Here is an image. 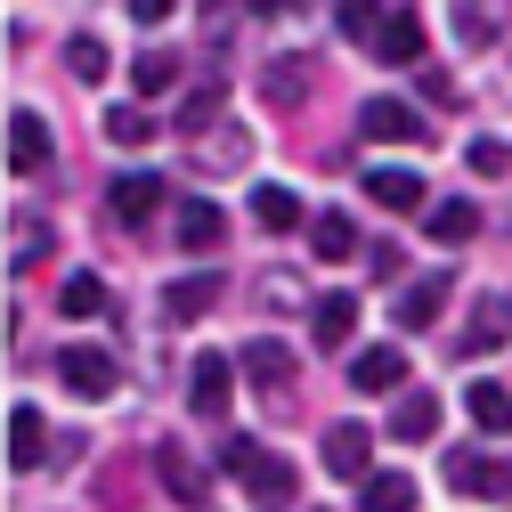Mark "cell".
Returning <instances> with one entry per match:
<instances>
[{"instance_id": "cell-17", "label": "cell", "mask_w": 512, "mask_h": 512, "mask_svg": "<svg viewBox=\"0 0 512 512\" xmlns=\"http://www.w3.org/2000/svg\"><path fill=\"white\" fill-rule=\"evenodd\" d=\"M350 382H358V391H399V382H407V350H391V342L358 350L350 358Z\"/></svg>"}, {"instance_id": "cell-32", "label": "cell", "mask_w": 512, "mask_h": 512, "mask_svg": "<svg viewBox=\"0 0 512 512\" xmlns=\"http://www.w3.org/2000/svg\"><path fill=\"white\" fill-rule=\"evenodd\" d=\"M66 74H74V82H106V41L74 33V41H66Z\"/></svg>"}, {"instance_id": "cell-14", "label": "cell", "mask_w": 512, "mask_h": 512, "mask_svg": "<svg viewBox=\"0 0 512 512\" xmlns=\"http://www.w3.org/2000/svg\"><path fill=\"white\" fill-rule=\"evenodd\" d=\"M220 293H228V277H220V269H204V277L171 285V293H163V309L179 317V326H196V317H212V309H220Z\"/></svg>"}, {"instance_id": "cell-3", "label": "cell", "mask_w": 512, "mask_h": 512, "mask_svg": "<svg viewBox=\"0 0 512 512\" xmlns=\"http://www.w3.org/2000/svg\"><path fill=\"white\" fill-rule=\"evenodd\" d=\"M447 488L512 504V456H488V447H447Z\"/></svg>"}, {"instance_id": "cell-20", "label": "cell", "mask_w": 512, "mask_h": 512, "mask_svg": "<svg viewBox=\"0 0 512 512\" xmlns=\"http://www.w3.org/2000/svg\"><path fill=\"white\" fill-rule=\"evenodd\" d=\"M423 57V25L399 9V17H382V33H374V66H415Z\"/></svg>"}, {"instance_id": "cell-34", "label": "cell", "mask_w": 512, "mask_h": 512, "mask_svg": "<svg viewBox=\"0 0 512 512\" xmlns=\"http://www.w3.org/2000/svg\"><path fill=\"white\" fill-rule=\"evenodd\" d=\"M342 33L374 49V33H382V0H342Z\"/></svg>"}, {"instance_id": "cell-25", "label": "cell", "mask_w": 512, "mask_h": 512, "mask_svg": "<svg viewBox=\"0 0 512 512\" xmlns=\"http://www.w3.org/2000/svg\"><path fill=\"white\" fill-rule=\"evenodd\" d=\"M504 326H512V309H504V301H480V309H472V326L456 334V350H464V358H480V350H496V342H504Z\"/></svg>"}, {"instance_id": "cell-23", "label": "cell", "mask_w": 512, "mask_h": 512, "mask_svg": "<svg viewBox=\"0 0 512 512\" xmlns=\"http://www.w3.org/2000/svg\"><path fill=\"white\" fill-rule=\"evenodd\" d=\"M431 431H439V391H399L391 439H431Z\"/></svg>"}, {"instance_id": "cell-11", "label": "cell", "mask_w": 512, "mask_h": 512, "mask_svg": "<svg viewBox=\"0 0 512 512\" xmlns=\"http://www.w3.org/2000/svg\"><path fill=\"white\" fill-rule=\"evenodd\" d=\"M228 236V212L204 204V196H179V252H220Z\"/></svg>"}, {"instance_id": "cell-8", "label": "cell", "mask_w": 512, "mask_h": 512, "mask_svg": "<svg viewBox=\"0 0 512 512\" xmlns=\"http://www.w3.org/2000/svg\"><path fill=\"white\" fill-rule=\"evenodd\" d=\"M9 171H17V179L49 171V122H41L33 106H17V114H9Z\"/></svg>"}, {"instance_id": "cell-15", "label": "cell", "mask_w": 512, "mask_h": 512, "mask_svg": "<svg viewBox=\"0 0 512 512\" xmlns=\"http://www.w3.org/2000/svg\"><path fill=\"white\" fill-rule=\"evenodd\" d=\"M447 17H456V33L480 49V41H504L512 33V0H456Z\"/></svg>"}, {"instance_id": "cell-37", "label": "cell", "mask_w": 512, "mask_h": 512, "mask_svg": "<svg viewBox=\"0 0 512 512\" xmlns=\"http://www.w3.org/2000/svg\"><path fill=\"white\" fill-rule=\"evenodd\" d=\"M423 98H439V106H456V82H447L439 66H423Z\"/></svg>"}, {"instance_id": "cell-9", "label": "cell", "mask_w": 512, "mask_h": 512, "mask_svg": "<svg viewBox=\"0 0 512 512\" xmlns=\"http://www.w3.org/2000/svg\"><path fill=\"white\" fill-rule=\"evenodd\" d=\"M447 293H456V269H431V277H415V285L399 293V326H407V334H423L431 317L447 309Z\"/></svg>"}, {"instance_id": "cell-26", "label": "cell", "mask_w": 512, "mask_h": 512, "mask_svg": "<svg viewBox=\"0 0 512 512\" xmlns=\"http://www.w3.org/2000/svg\"><path fill=\"white\" fill-rule=\"evenodd\" d=\"M131 82H139V98L179 90V57H171V49H139V57H131Z\"/></svg>"}, {"instance_id": "cell-28", "label": "cell", "mask_w": 512, "mask_h": 512, "mask_svg": "<svg viewBox=\"0 0 512 512\" xmlns=\"http://www.w3.org/2000/svg\"><path fill=\"white\" fill-rule=\"evenodd\" d=\"M261 90H269L277 106H293V98L309 90V57H293V49H285V57H269V74H261Z\"/></svg>"}, {"instance_id": "cell-22", "label": "cell", "mask_w": 512, "mask_h": 512, "mask_svg": "<svg viewBox=\"0 0 512 512\" xmlns=\"http://www.w3.org/2000/svg\"><path fill=\"white\" fill-rule=\"evenodd\" d=\"M358 512H415V480L407 472H366L358 480Z\"/></svg>"}, {"instance_id": "cell-1", "label": "cell", "mask_w": 512, "mask_h": 512, "mask_svg": "<svg viewBox=\"0 0 512 512\" xmlns=\"http://www.w3.org/2000/svg\"><path fill=\"white\" fill-rule=\"evenodd\" d=\"M220 480H236L261 512H285V504L301 496V464L277 456L269 439H228V447H220Z\"/></svg>"}, {"instance_id": "cell-19", "label": "cell", "mask_w": 512, "mask_h": 512, "mask_svg": "<svg viewBox=\"0 0 512 512\" xmlns=\"http://www.w3.org/2000/svg\"><path fill=\"white\" fill-rule=\"evenodd\" d=\"M309 317H317L309 342H317V350H342V342H350V326H358V301H350V293H317V309H309Z\"/></svg>"}, {"instance_id": "cell-6", "label": "cell", "mask_w": 512, "mask_h": 512, "mask_svg": "<svg viewBox=\"0 0 512 512\" xmlns=\"http://www.w3.org/2000/svg\"><path fill=\"white\" fill-rule=\"evenodd\" d=\"M163 196H171V187H163V179H155V171H122V179H114V187H106V212H114V220H122V228H147V220H155V204H163Z\"/></svg>"}, {"instance_id": "cell-13", "label": "cell", "mask_w": 512, "mask_h": 512, "mask_svg": "<svg viewBox=\"0 0 512 512\" xmlns=\"http://www.w3.org/2000/svg\"><path fill=\"white\" fill-rule=\"evenodd\" d=\"M252 220H261L269 236H293L309 212H301V196H293V187L285 179H261V187H252Z\"/></svg>"}, {"instance_id": "cell-24", "label": "cell", "mask_w": 512, "mask_h": 512, "mask_svg": "<svg viewBox=\"0 0 512 512\" xmlns=\"http://www.w3.org/2000/svg\"><path fill=\"white\" fill-rule=\"evenodd\" d=\"M309 252H317V261H350V252H358L350 212H317V220H309Z\"/></svg>"}, {"instance_id": "cell-10", "label": "cell", "mask_w": 512, "mask_h": 512, "mask_svg": "<svg viewBox=\"0 0 512 512\" xmlns=\"http://www.w3.org/2000/svg\"><path fill=\"white\" fill-rule=\"evenodd\" d=\"M358 131H366V139H391V147H399V139H431V131H423V114H415L407 98H366Z\"/></svg>"}, {"instance_id": "cell-12", "label": "cell", "mask_w": 512, "mask_h": 512, "mask_svg": "<svg viewBox=\"0 0 512 512\" xmlns=\"http://www.w3.org/2000/svg\"><path fill=\"white\" fill-rule=\"evenodd\" d=\"M9 464H17V472H41V464H49V431H41V407H25V399L9 407Z\"/></svg>"}, {"instance_id": "cell-36", "label": "cell", "mask_w": 512, "mask_h": 512, "mask_svg": "<svg viewBox=\"0 0 512 512\" xmlns=\"http://www.w3.org/2000/svg\"><path fill=\"white\" fill-rule=\"evenodd\" d=\"M472 171H480V179L512 171V147H496V139H472Z\"/></svg>"}, {"instance_id": "cell-18", "label": "cell", "mask_w": 512, "mask_h": 512, "mask_svg": "<svg viewBox=\"0 0 512 512\" xmlns=\"http://www.w3.org/2000/svg\"><path fill=\"white\" fill-rule=\"evenodd\" d=\"M155 472H163V488H171L179 504H204V496H212V480H204V464L187 456V447H155Z\"/></svg>"}, {"instance_id": "cell-39", "label": "cell", "mask_w": 512, "mask_h": 512, "mask_svg": "<svg viewBox=\"0 0 512 512\" xmlns=\"http://www.w3.org/2000/svg\"><path fill=\"white\" fill-rule=\"evenodd\" d=\"M171 9H179V0H131V17H139V25H163Z\"/></svg>"}, {"instance_id": "cell-35", "label": "cell", "mask_w": 512, "mask_h": 512, "mask_svg": "<svg viewBox=\"0 0 512 512\" xmlns=\"http://www.w3.org/2000/svg\"><path fill=\"white\" fill-rule=\"evenodd\" d=\"M244 155H252V131H236V122H228V139H204V163L212 171H236Z\"/></svg>"}, {"instance_id": "cell-2", "label": "cell", "mask_w": 512, "mask_h": 512, "mask_svg": "<svg viewBox=\"0 0 512 512\" xmlns=\"http://www.w3.org/2000/svg\"><path fill=\"white\" fill-rule=\"evenodd\" d=\"M57 382H66L74 399H90V407L122 391V374H114V350H98V342H66V350H57Z\"/></svg>"}, {"instance_id": "cell-33", "label": "cell", "mask_w": 512, "mask_h": 512, "mask_svg": "<svg viewBox=\"0 0 512 512\" xmlns=\"http://www.w3.org/2000/svg\"><path fill=\"white\" fill-rule=\"evenodd\" d=\"M57 309H66V317H98V309H106V285H98V277H66Z\"/></svg>"}, {"instance_id": "cell-38", "label": "cell", "mask_w": 512, "mask_h": 512, "mask_svg": "<svg viewBox=\"0 0 512 512\" xmlns=\"http://www.w3.org/2000/svg\"><path fill=\"white\" fill-rule=\"evenodd\" d=\"M269 301H285V309H301V301H309V285H293V277H269Z\"/></svg>"}, {"instance_id": "cell-16", "label": "cell", "mask_w": 512, "mask_h": 512, "mask_svg": "<svg viewBox=\"0 0 512 512\" xmlns=\"http://www.w3.org/2000/svg\"><path fill=\"white\" fill-rule=\"evenodd\" d=\"M220 106H228V82L212 74L204 90H187V98H179V122H171V131H179V139H204V131H220Z\"/></svg>"}, {"instance_id": "cell-31", "label": "cell", "mask_w": 512, "mask_h": 512, "mask_svg": "<svg viewBox=\"0 0 512 512\" xmlns=\"http://www.w3.org/2000/svg\"><path fill=\"white\" fill-rule=\"evenodd\" d=\"M41 252H49V228H41V220H17V228H9V269H17V277L41 269Z\"/></svg>"}, {"instance_id": "cell-21", "label": "cell", "mask_w": 512, "mask_h": 512, "mask_svg": "<svg viewBox=\"0 0 512 512\" xmlns=\"http://www.w3.org/2000/svg\"><path fill=\"white\" fill-rule=\"evenodd\" d=\"M366 196H374L382 212H415V204L431 196V187H423L415 171H391V163H382V171H366Z\"/></svg>"}, {"instance_id": "cell-29", "label": "cell", "mask_w": 512, "mask_h": 512, "mask_svg": "<svg viewBox=\"0 0 512 512\" xmlns=\"http://www.w3.org/2000/svg\"><path fill=\"white\" fill-rule=\"evenodd\" d=\"M98 131H106V147H147V139H155V122H147V106H106Z\"/></svg>"}, {"instance_id": "cell-5", "label": "cell", "mask_w": 512, "mask_h": 512, "mask_svg": "<svg viewBox=\"0 0 512 512\" xmlns=\"http://www.w3.org/2000/svg\"><path fill=\"white\" fill-rule=\"evenodd\" d=\"M236 374L252 382V391H293V374H301V358H293V350H285L277 334H261V342H244Z\"/></svg>"}, {"instance_id": "cell-27", "label": "cell", "mask_w": 512, "mask_h": 512, "mask_svg": "<svg viewBox=\"0 0 512 512\" xmlns=\"http://www.w3.org/2000/svg\"><path fill=\"white\" fill-rule=\"evenodd\" d=\"M464 407H472V423H480V431H512V391H504V382H472Z\"/></svg>"}, {"instance_id": "cell-40", "label": "cell", "mask_w": 512, "mask_h": 512, "mask_svg": "<svg viewBox=\"0 0 512 512\" xmlns=\"http://www.w3.org/2000/svg\"><path fill=\"white\" fill-rule=\"evenodd\" d=\"M293 9V0H252V17H285Z\"/></svg>"}, {"instance_id": "cell-30", "label": "cell", "mask_w": 512, "mask_h": 512, "mask_svg": "<svg viewBox=\"0 0 512 512\" xmlns=\"http://www.w3.org/2000/svg\"><path fill=\"white\" fill-rule=\"evenodd\" d=\"M480 228V204H464V196H447V204H431V236L439 244H464Z\"/></svg>"}, {"instance_id": "cell-7", "label": "cell", "mask_w": 512, "mask_h": 512, "mask_svg": "<svg viewBox=\"0 0 512 512\" xmlns=\"http://www.w3.org/2000/svg\"><path fill=\"white\" fill-rule=\"evenodd\" d=\"M317 464H326L334 480H366V464H374V431H366V423H334L326 447H317Z\"/></svg>"}, {"instance_id": "cell-4", "label": "cell", "mask_w": 512, "mask_h": 512, "mask_svg": "<svg viewBox=\"0 0 512 512\" xmlns=\"http://www.w3.org/2000/svg\"><path fill=\"white\" fill-rule=\"evenodd\" d=\"M228 399H236V358L204 350V358H196V374H187V407H196L204 423H220V415H228Z\"/></svg>"}]
</instances>
